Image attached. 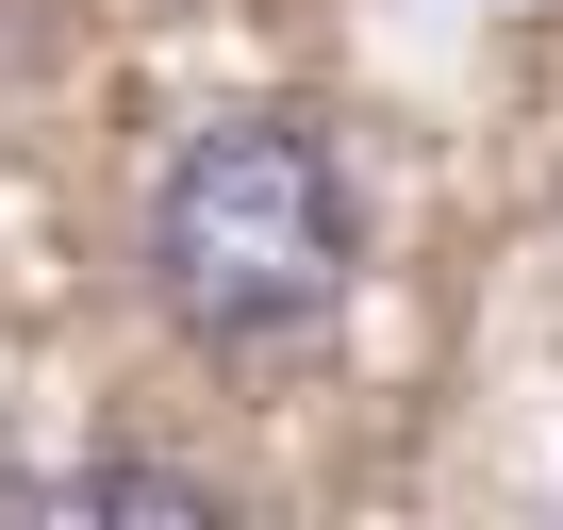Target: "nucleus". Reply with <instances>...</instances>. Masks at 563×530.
Wrapping results in <instances>:
<instances>
[{
  "mask_svg": "<svg viewBox=\"0 0 563 530\" xmlns=\"http://www.w3.org/2000/svg\"><path fill=\"white\" fill-rule=\"evenodd\" d=\"M365 265V216H349V166L316 117H216L166 150L150 183V299L199 332V349H282L349 299Z\"/></svg>",
  "mask_w": 563,
  "mask_h": 530,
  "instance_id": "obj_1",
  "label": "nucleus"
},
{
  "mask_svg": "<svg viewBox=\"0 0 563 530\" xmlns=\"http://www.w3.org/2000/svg\"><path fill=\"white\" fill-rule=\"evenodd\" d=\"M0 497H67V514H216L183 464H0Z\"/></svg>",
  "mask_w": 563,
  "mask_h": 530,
  "instance_id": "obj_2",
  "label": "nucleus"
}]
</instances>
